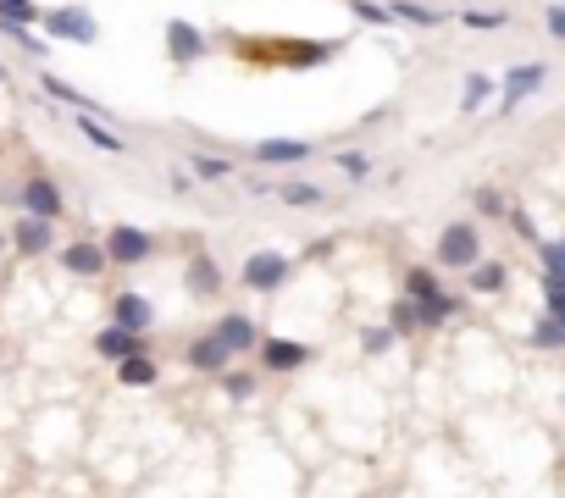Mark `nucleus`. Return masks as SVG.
Instances as JSON below:
<instances>
[{
	"label": "nucleus",
	"mask_w": 565,
	"mask_h": 498,
	"mask_svg": "<svg viewBox=\"0 0 565 498\" xmlns=\"http://www.w3.org/2000/svg\"><path fill=\"white\" fill-rule=\"evenodd\" d=\"M493 95V78H482V72H471L466 78V89H460V111H477L482 100Z\"/></svg>",
	"instance_id": "a878e982"
},
{
	"label": "nucleus",
	"mask_w": 565,
	"mask_h": 498,
	"mask_svg": "<svg viewBox=\"0 0 565 498\" xmlns=\"http://www.w3.org/2000/svg\"><path fill=\"white\" fill-rule=\"evenodd\" d=\"M183 161H189V178H200V183L233 178V161H222V155H211V150H194V155H183Z\"/></svg>",
	"instance_id": "dca6fc26"
},
{
	"label": "nucleus",
	"mask_w": 565,
	"mask_h": 498,
	"mask_svg": "<svg viewBox=\"0 0 565 498\" xmlns=\"http://www.w3.org/2000/svg\"><path fill=\"white\" fill-rule=\"evenodd\" d=\"M505 222H510V227H516V233H521V238H538V222H532V216H527V211H505Z\"/></svg>",
	"instance_id": "e433bc0d"
},
{
	"label": "nucleus",
	"mask_w": 565,
	"mask_h": 498,
	"mask_svg": "<svg viewBox=\"0 0 565 498\" xmlns=\"http://www.w3.org/2000/svg\"><path fill=\"white\" fill-rule=\"evenodd\" d=\"M338 172H344L349 183H361L366 172H372V155H361V150H338Z\"/></svg>",
	"instance_id": "cd10ccee"
},
{
	"label": "nucleus",
	"mask_w": 565,
	"mask_h": 498,
	"mask_svg": "<svg viewBox=\"0 0 565 498\" xmlns=\"http://www.w3.org/2000/svg\"><path fill=\"white\" fill-rule=\"evenodd\" d=\"M183 288H189L194 299L222 294V266L211 261V255H194V261H189V272H183Z\"/></svg>",
	"instance_id": "f8f14e48"
},
{
	"label": "nucleus",
	"mask_w": 565,
	"mask_h": 498,
	"mask_svg": "<svg viewBox=\"0 0 565 498\" xmlns=\"http://www.w3.org/2000/svg\"><path fill=\"white\" fill-rule=\"evenodd\" d=\"M12 249H23V255H45V249H56V233H50V222L23 216V222L12 227Z\"/></svg>",
	"instance_id": "4468645a"
},
{
	"label": "nucleus",
	"mask_w": 565,
	"mask_h": 498,
	"mask_svg": "<svg viewBox=\"0 0 565 498\" xmlns=\"http://www.w3.org/2000/svg\"><path fill=\"white\" fill-rule=\"evenodd\" d=\"M277 200L294 205V211H316V205H327V189H316V183H277Z\"/></svg>",
	"instance_id": "a211bd4d"
},
{
	"label": "nucleus",
	"mask_w": 565,
	"mask_h": 498,
	"mask_svg": "<svg viewBox=\"0 0 565 498\" xmlns=\"http://www.w3.org/2000/svg\"><path fill=\"white\" fill-rule=\"evenodd\" d=\"M538 255H543V272H560V244H554V238H538Z\"/></svg>",
	"instance_id": "f704fd0d"
},
{
	"label": "nucleus",
	"mask_w": 565,
	"mask_h": 498,
	"mask_svg": "<svg viewBox=\"0 0 565 498\" xmlns=\"http://www.w3.org/2000/svg\"><path fill=\"white\" fill-rule=\"evenodd\" d=\"M17 205H23V216H34V222H56V216L67 211V200H61V189L50 178H28L23 194H17Z\"/></svg>",
	"instance_id": "423d86ee"
},
{
	"label": "nucleus",
	"mask_w": 565,
	"mask_h": 498,
	"mask_svg": "<svg viewBox=\"0 0 565 498\" xmlns=\"http://www.w3.org/2000/svg\"><path fill=\"white\" fill-rule=\"evenodd\" d=\"M167 50H172L178 67H194V61L205 56V34L194 23H183V17H172V23H167Z\"/></svg>",
	"instance_id": "1a4fd4ad"
},
{
	"label": "nucleus",
	"mask_w": 565,
	"mask_h": 498,
	"mask_svg": "<svg viewBox=\"0 0 565 498\" xmlns=\"http://www.w3.org/2000/svg\"><path fill=\"white\" fill-rule=\"evenodd\" d=\"M532 344H538V349H560L565 344V321L560 316H543L538 332H532Z\"/></svg>",
	"instance_id": "bb28decb"
},
{
	"label": "nucleus",
	"mask_w": 565,
	"mask_h": 498,
	"mask_svg": "<svg viewBox=\"0 0 565 498\" xmlns=\"http://www.w3.org/2000/svg\"><path fill=\"white\" fill-rule=\"evenodd\" d=\"M39 23H45L50 39H67V45H95V39H100L95 17H89L84 6H56V12H39Z\"/></svg>",
	"instance_id": "7ed1b4c3"
},
{
	"label": "nucleus",
	"mask_w": 565,
	"mask_h": 498,
	"mask_svg": "<svg viewBox=\"0 0 565 498\" xmlns=\"http://www.w3.org/2000/svg\"><path fill=\"white\" fill-rule=\"evenodd\" d=\"M543 83H549V67H543V61L510 67V72H505V100H499V117H510V111H516L521 100L532 95V89H543Z\"/></svg>",
	"instance_id": "0eeeda50"
},
{
	"label": "nucleus",
	"mask_w": 565,
	"mask_h": 498,
	"mask_svg": "<svg viewBox=\"0 0 565 498\" xmlns=\"http://www.w3.org/2000/svg\"><path fill=\"white\" fill-rule=\"evenodd\" d=\"M244 283L255 294H277V288L289 283V255H277V249H255L250 261H244Z\"/></svg>",
	"instance_id": "39448f33"
},
{
	"label": "nucleus",
	"mask_w": 565,
	"mask_h": 498,
	"mask_svg": "<svg viewBox=\"0 0 565 498\" xmlns=\"http://www.w3.org/2000/svg\"><path fill=\"white\" fill-rule=\"evenodd\" d=\"M388 327H394V332H416V327H421V321H416V305H410V299H399V305H394V321H388Z\"/></svg>",
	"instance_id": "473e14b6"
},
{
	"label": "nucleus",
	"mask_w": 565,
	"mask_h": 498,
	"mask_svg": "<svg viewBox=\"0 0 565 498\" xmlns=\"http://www.w3.org/2000/svg\"><path fill=\"white\" fill-rule=\"evenodd\" d=\"M0 244H6V238H0Z\"/></svg>",
	"instance_id": "4c0bfd02"
},
{
	"label": "nucleus",
	"mask_w": 565,
	"mask_h": 498,
	"mask_svg": "<svg viewBox=\"0 0 565 498\" xmlns=\"http://www.w3.org/2000/svg\"><path fill=\"white\" fill-rule=\"evenodd\" d=\"M211 338H217V344L228 349V355H255V349H261V338H266V332L255 327V321L244 316V310H228V316H222L217 327H211Z\"/></svg>",
	"instance_id": "20e7f679"
},
{
	"label": "nucleus",
	"mask_w": 565,
	"mask_h": 498,
	"mask_svg": "<svg viewBox=\"0 0 565 498\" xmlns=\"http://www.w3.org/2000/svg\"><path fill=\"white\" fill-rule=\"evenodd\" d=\"M543 34L565 39V6H549V12H543Z\"/></svg>",
	"instance_id": "72a5a7b5"
},
{
	"label": "nucleus",
	"mask_w": 565,
	"mask_h": 498,
	"mask_svg": "<svg viewBox=\"0 0 565 498\" xmlns=\"http://www.w3.org/2000/svg\"><path fill=\"white\" fill-rule=\"evenodd\" d=\"M117 377H122V388H150V382H156V360L128 355V360H117Z\"/></svg>",
	"instance_id": "412c9836"
},
{
	"label": "nucleus",
	"mask_w": 565,
	"mask_h": 498,
	"mask_svg": "<svg viewBox=\"0 0 565 498\" xmlns=\"http://www.w3.org/2000/svg\"><path fill=\"white\" fill-rule=\"evenodd\" d=\"M228 349H222L217 344V338H211V332H205V338H194V344H189V366L194 371H222V366H228Z\"/></svg>",
	"instance_id": "f3484780"
},
{
	"label": "nucleus",
	"mask_w": 565,
	"mask_h": 498,
	"mask_svg": "<svg viewBox=\"0 0 565 498\" xmlns=\"http://www.w3.org/2000/svg\"><path fill=\"white\" fill-rule=\"evenodd\" d=\"M471 288H477V294H499V288H505V266L499 261H477L471 266Z\"/></svg>",
	"instance_id": "393cba45"
},
{
	"label": "nucleus",
	"mask_w": 565,
	"mask_h": 498,
	"mask_svg": "<svg viewBox=\"0 0 565 498\" xmlns=\"http://www.w3.org/2000/svg\"><path fill=\"white\" fill-rule=\"evenodd\" d=\"M394 338H399L394 327H366V332H361V349H366V355H383V349L394 344Z\"/></svg>",
	"instance_id": "7c9ffc66"
},
{
	"label": "nucleus",
	"mask_w": 565,
	"mask_h": 498,
	"mask_svg": "<svg viewBox=\"0 0 565 498\" xmlns=\"http://www.w3.org/2000/svg\"><path fill=\"white\" fill-rule=\"evenodd\" d=\"M349 12H355V17H366V23H377V28H394L388 6H377V0H349Z\"/></svg>",
	"instance_id": "c756f323"
},
{
	"label": "nucleus",
	"mask_w": 565,
	"mask_h": 498,
	"mask_svg": "<svg viewBox=\"0 0 565 498\" xmlns=\"http://www.w3.org/2000/svg\"><path fill=\"white\" fill-rule=\"evenodd\" d=\"M61 266L73 277H100L106 272V255H100V244H89V238H78V244L61 249Z\"/></svg>",
	"instance_id": "ddd939ff"
},
{
	"label": "nucleus",
	"mask_w": 565,
	"mask_h": 498,
	"mask_svg": "<svg viewBox=\"0 0 565 498\" xmlns=\"http://www.w3.org/2000/svg\"><path fill=\"white\" fill-rule=\"evenodd\" d=\"M95 355H106V360L145 355V338H133V332H122V327H106V332H95Z\"/></svg>",
	"instance_id": "2eb2a0df"
},
{
	"label": "nucleus",
	"mask_w": 565,
	"mask_h": 498,
	"mask_svg": "<svg viewBox=\"0 0 565 498\" xmlns=\"http://www.w3.org/2000/svg\"><path fill=\"white\" fill-rule=\"evenodd\" d=\"M433 261L449 266V272H471V266L482 261V233H477V222H449L444 233H438Z\"/></svg>",
	"instance_id": "f257e3e1"
},
{
	"label": "nucleus",
	"mask_w": 565,
	"mask_h": 498,
	"mask_svg": "<svg viewBox=\"0 0 565 498\" xmlns=\"http://www.w3.org/2000/svg\"><path fill=\"white\" fill-rule=\"evenodd\" d=\"M73 122H78V133H84V139L95 144V150H106V155H122V139H117V133H111L100 117H73Z\"/></svg>",
	"instance_id": "4be33fe9"
},
{
	"label": "nucleus",
	"mask_w": 565,
	"mask_h": 498,
	"mask_svg": "<svg viewBox=\"0 0 565 498\" xmlns=\"http://www.w3.org/2000/svg\"><path fill=\"white\" fill-rule=\"evenodd\" d=\"M388 17H405V23H421V28H438V23H444V12L416 6V0H394V6H388Z\"/></svg>",
	"instance_id": "b1692460"
},
{
	"label": "nucleus",
	"mask_w": 565,
	"mask_h": 498,
	"mask_svg": "<svg viewBox=\"0 0 565 498\" xmlns=\"http://www.w3.org/2000/svg\"><path fill=\"white\" fill-rule=\"evenodd\" d=\"M111 327H122V332H133V338H145L150 327H156V310H150V299L145 294H117L111 299Z\"/></svg>",
	"instance_id": "6e6552de"
},
{
	"label": "nucleus",
	"mask_w": 565,
	"mask_h": 498,
	"mask_svg": "<svg viewBox=\"0 0 565 498\" xmlns=\"http://www.w3.org/2000/svg\"><path fill=\"white\" fill-rule=\"evenodd\" d=\"M433 294H444V283H438L427 266H410V272H405V299H410V305H427Z\"/></svg>",
	"instance_id": "aec40b11"
},
{
	"label": "nucleus",
	"mask_w": 565,
	"mask_h": 498,
	"mask_svg": "<svg viewBox=\"0 0 565 498\" xmlns=\"http://www.w3.org/2000/svg\"><path fill=\"white\" fill-rule=\"evenodd\" d=\"M39 83H45V89H50V95H56V100H67V106H73L78 117H100V106H95V100H89V95H78L73 83H61L56 72H45V78H39Z\"/></svg>",
	"instance_id": "6ab92c4d"
},
{
	"label": "nucleus",
	"mask_w": 565,
	"mask_h": 498,
	"mask_svg": "<svg viewBox=\"0 0 565 498\" xmlns=\"http://www.w3.org/2000/svg\"><path fill=\"white\" fill-rule=\"evenodd\" d=\"M150 249H156V238L145 233V227H128V222H117L106 233V244H100V255H106V266L117 261V266H139V261H150Z\"/></svg>",
	"instance_id": "f03ea898"
},
{
	"label": "nucleus",
	"mask_w": 565,
	"mask_h": 498,
	"mask_svg": "<svg viewBox=\"0 0 565 498\" xmlns=\"http://www.w3.org/2000/svg\"><path fill=\"white\" fill-rule=\"evenodd\" d=\"M460 23L477 28V34H499V28H510L505 12H460Z\"/></svg>",
	"instance_id": "c85d7f7f"
},
{
	"label": "nucleus",
	"mask_w": 565,
	"mask_h": 498,
	"mask_svg": "<svg viewBox=\"0 0 565 498\" xmlns=\"http://www.w3.org/2000/svg\"><path fill=\"white\" fill-rule=\"evenodd\" d=\"M311 360V349L294 344V338H261V366L266 371H300Z\"/></svg>",
	"instance_id": "9d476101"
},
{
	"label": "nucleus",
	"mask_w": 565,
	"mask_h": 498,
	"mask_svg": "<svg viewBox=\"0 0 565 498\" xmlns=\"http://www.w3.org/2000/svg\"><path fill=\"white\" fill-rule=\"evenodd\" d=\"M255 161L261 166H300V161H311V139H261L255 144Z\"/></svg>",
	"instance_id": "9b49d317"
},
{
	"label": "nucleus",
	"mask_w": 565,
	"mask_h": 498,
	"mask_svg": "<svg viewBox=\"0 0 565 498\" xmlns=\"http://www.w3.org/2000/svg\"><path fill=\"white\" fill-rule=\"evenodd\" d=\"M455 310H460L455 294H433L427 305H416V321H421V327H438V321H449Z\"/></svg>",
	"instance_id": "5701e85b"
},
{
	"label": "nucleus",
	"mask_w": 565,
	"mask_h": 498,
	"mask_svg": "<svg viewBox=\"0 0 565 498\" xmlns=\"http://www.w3.org/2000/svg\"><path fill=\"white\" fill-rule=\"evenodd\" d=\"M228 393H233V399H250V393H255V377H250V371H233V377H228Z\"/></svg>",
	"instance_id": "c9c22d12"
},
{
	"label": "nucleus",
	"mask_w": 565,
	"mask_h": 498,
	"mask_svg": "<svg viewBox=\"0 0 565 498\" xmlns=\"http://www.w3.org/2000/svg\"><path fill=\"white\" fill-rule=\"evenodd\" d=\"M471 205H477L482 216H505V211H510V205H505V194H499V189H477V200H471Z\"/></svg>",
	"instance_id": "2f4dec72"
}]
</instances>
